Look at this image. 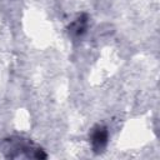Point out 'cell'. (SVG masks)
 Segmentation results:
<instances>
[{
  "label": "cell",
  "mask_w": 160,
  "mask_h": 160,
  "mask_svg": "<svg viewBox=\"0 0 160 160\" xmlns=\"http://www.w3.org/2000/svg\"><path fill=\"white\" fill-rule=\"evenodd\" d=\"M108 139H109L108 130L102 126H98L91 134V144H92L94 151H96V152L101 151L106 146Z\"/></svg>",
  "instance_id": "obj_1"
}]
</instances>
